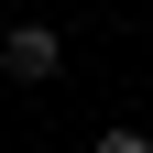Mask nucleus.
Returning <instances> with one entry per match:
<instances>
[{
    "label": "nucleus",
    "instance_id": "f257e3e1",
    "mask_svg": "<svg viewBox=\"0 0 153 153\" xmlns=\"http://www.w3.org/2000/svg\"><path fill=\"white\" fill-rule=\"evenodd\" d=\"M55 66H66V44H55V22H11V33H0V76H11V88H44Z\"/></svg>",
    "mask_w": 153,
    "mask_h": 153
},
{
    "label": "nucleus",
    "instance_id": "f03ea898",
    "mask_svg": "<svg viewBox=\"0 0 153 153\" xmlns=\"http://www.w3.org/2000/svg\"><path fill=\"white\" fill-rule=\"evenodd\" d=\"M88 153H153V142H142V131L120 120V131H99V142H88Z\"/></svg>",
    "mask_w": 153,
    "mask_h": 153
}]
</instances>
